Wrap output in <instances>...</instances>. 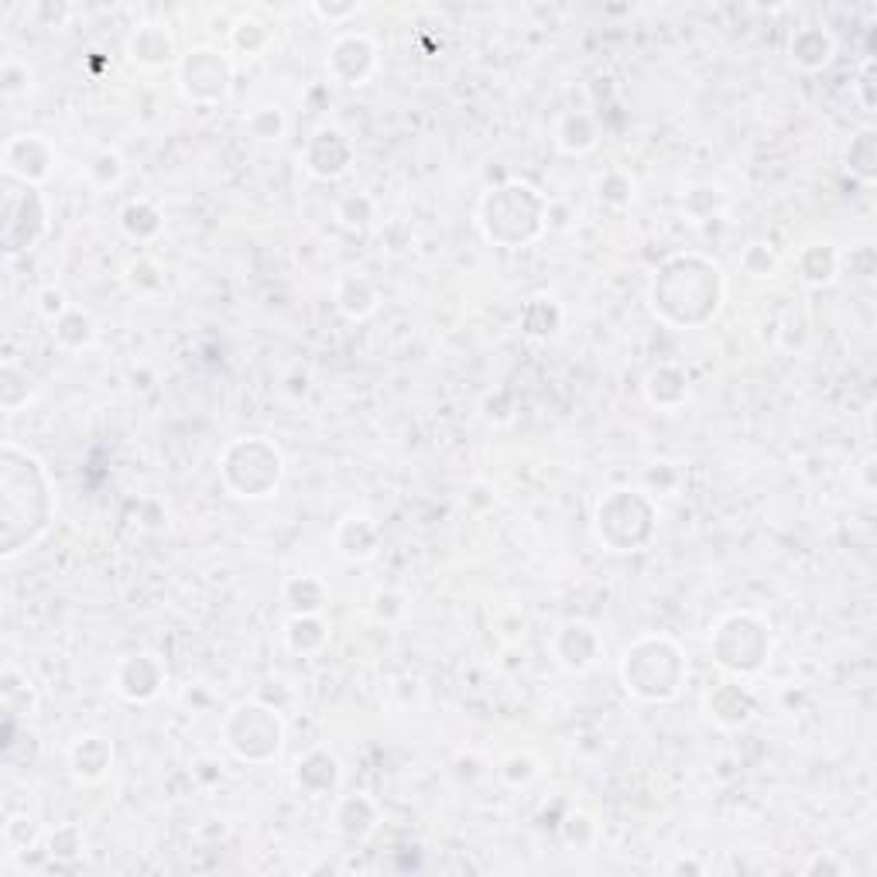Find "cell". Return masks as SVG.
I'll list each match as a JSON object with an SVG mask.
<instances>
[{"label": "cell", "mask_w": 877, "mask_h": 877, "mask_svg": "<svg viewBox=\"0 0 877 877\" xmlns=\"http://www.w3.org/2000/svg\"><path fill=\"white\" fill-rule=\"evenodd\" d=\"M227 62L213 49H195L182 62V82L192 100H219L227 93Z\"/></svg>", "instance_id": "6da1fadb"}, {"label": "cell", "mask_w": 877, "mask_h": 877, "mask_svg": "<svg viewBox=\"0 0 877 877\" xmlns=\"http://www.w3.org/2000/svg\"><path fill=\"white\" fill-rule=\"evenodd\" d=\"M832 55H837V41H832V35L823 28H802L792 38V46H788V59L805 73L823 69V65L832 62Z\"/></svg>", "instance_id": "7a4b0ae2"}, {"label": "cell", "mask_w": 877, "mask_h": 877, "mask_svg": "<svg viewBox=\"0 0 877 877\" xmlns=\"http://www.w3.org/2000/svg\"><path fill=\"white\" fill-rule=\"evenodd\" d=\"M171 35L162 25H141L138 35L130 38V59L141 65H165L171 62Z\"/></svg>", "instance_id": "3957f363"}, {"label": "cell", "mask_w": 877, "mask_h": 877, "mask_svg": "<svg viewBox=\"0 0 877 877\" xmlns=\"http://www.w3.org/2000/svg\"><path fill=\"white\" fill-rule=\"evenodd\" d=\"M809 257H819V260H816V268L802 271V278H805L809 284H829L832 278H837V271H840V254L832 251L829 244L809 247V251L802 254V260H809Z\"/></svg>", "instance_id": "277c9868"}, {"label": "cell", "mask_w": 877, "mask_h": 877, "mask_svg": "<svg viewBox=\"0 0 877 877\" xmlns=\"http://www.w3.org/2000/svg\"><path fill=\"white\" fill-rule=\"evenodd\" d=\"M870 148H874V130H861L857 138H853L850 144V168L861 175V179H874V155H870Z\"/></svg>", "instance_id": "5b68a950"}]
</instances>
